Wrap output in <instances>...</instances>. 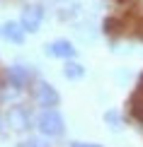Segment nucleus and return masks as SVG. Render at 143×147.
Instances as JSON below:
<instances>
[{"instance_id":"1","label":"nucleus","mask_w":143,"mask_h":147,"mask_svg":"<svg viewBox=\"0 0 143 147\" xmlns=\"http://www.w3.org/2000/svg\"><path fill=\"white\" fill-rule=\"evenodd\" d=\"M36 128L46 138H61L63 130H66V123H63V116L56 111V109H44V111L36 116Z\"/></svg>"},{"instance_id":"2","label":"nucleus","mask_w":143,"mask_h":147,"mask_svg":"<svg viewBox=\"0 0 143 147\" xmlns=\"http://www.w3.org/2000/svg\"><path fill=\"white\" fill-rule=\"evenodd\" d=\"M32 94H34V101L39 104L41 109H53V106H58V101H61L58 92H56L49 82H36Z\"/></svg>"},{"instance_id":"3","label":"nucleus","mask_w":143,"mask_h":147,"mask_svg":"<svg viewBox=\"0 0 143 147\" xmlns=\"http://www.w3.org/2000/svg\"><path fill=\"white\" fill-rule=\"evenodd\" d=\"M41 22H44V7L41 5H27L22 10L20 24L24 27V32H39Z\"/></svg>"},{"instance_id":"4","label":"nucleus","mask_w":143,"mask_h":147,"mask_svg":"<svg viewBox=\"0 0 143 147\" xmlns=\"http://www.w3.org/2000/svg\"><path fill=\"white\" fill-rule=\"evenodd\" d=\"M32 77H34V72L27 65H12V68H8V80L15 89H24L32 82Z\"/></svg>"},{"instance_id":"5","label":"nucleus","mask_w":143,"mask_h":147,"mask_svg":"<svg viewBox=\"0 0 143 147\" xmlns=\"http://www.w3.org/2000/svg\"><path fill=\"white\" fill-rule=\"evenodd\" d=\"M46 53L51 58L70 60V58H75V46H73L70 41H66V39H56V41H51V44L46 46Z\"/></svg>"},{"instance_id":"6","label":"nucleus","mask_w":143,"mask_h":147,"mask_svg":"<svg viewBox=\"0 0 143 147\" xmlns=\"http://www.w3.org/2000/svg\"><path fill=\"white\" fill-rule=\"evenodd\" d=\"M8 123L15 128V130H27L29 123H32V116L24 106H12L8 111Z\"/></svg>"},{"instance_id":"7","label":"nucleus","mask_w":143,"mask_h":147,"mask_svg":"<svg viewBox=\"0 0 143 147\" xmlns=\"http://www.w3.org/2000/svg\"><path fill=\"white\" fill-rule=\"evenodd\" d=\"M0 34H3L8 41H12V44H22L27 32H24V27L20 22H5L3 27H0Z\"/></svg>"},{"instance_id":"8","label":"nucleus","mask_w":143,"mask_h":147,"mask_svg":"<svg viewBox=\"0 0 143 147\" xmlns=\"http://www.w3.org/2000/svg\"><path fill=\"white\" fill-rule=\"evenodd\" d=\"M63 75L68 77V80H80L85 75V68L80 63H73V60H68L66 63V68H63Z\"/></svg>"},{"instance_id":"9","label":"nucleus","mask_w":143,"mask_h":147,"mask_svg":"<svg viewBox=\"0 0 143 147\" xmlns=\"http://www.w3.org/2000/svg\"><path fill=\"white\" fill-rule=\"evenodd\" d=\"M104 121H107L112 128H116V130L121 128V116L116 113V111H107V113H104Z\"/></svg>"},{"instance_id":"10","label":"nucleus","mask_w":143,"mask_h":147,"mask_svg":"<svg viewBox=\"0 0 143 147\" xmlns=\"http://www.w3.org/2000/svg\"><path fill=\"white\" fill-rule=\"evenodd\" d=\"M20 147H46V145H41L39 140H24V142H20Z\"/></svg>"},{"instance_id":"11","label":"nucleus","mask_w":143,"mask_h":147,"mask_svg":"<svg viewBox=\"0 0 143 147\" xmlns=\"http://www.w3.org/2000/svg\"><path fill=\"white\" fill-rule=\"evenodd\" d=\"M70 147H99V145H95V142H73Z\"/></svg>"}]
</instances>
